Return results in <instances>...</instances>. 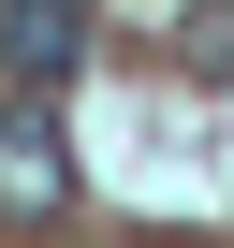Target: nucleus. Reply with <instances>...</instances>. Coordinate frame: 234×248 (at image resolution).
Listing matches in <instances>:
<instances>
[{"label":"nucleus","instance_id":"2","mask_svg":"<svg viewBox=\"0 0 234 248\" xmlns=\"http://www.w3.org/2000/svg\"><path fill=\"white\" fill-rule=\"evenodd\" d=\"M73 59H88V0H0V73H15V102L73 88Z\"/></svg>","mask_w":234,"mask_h":248},{"label":"nucleus","instance_id":"1","mask_svg":"<svg viewBox=\"0 0 234 248\" xmlns=\"http://www.w3.org/2000/svg\"><path fill=\"white\" fill-rule=\"evenodd\" d=\"M73 204V132L59 102H0V219H59Z\"/></svg>","mask_w":234,"mask_h":248},{"label":"nucleus","instance_id":"3","mask_svg":"<svg viewBox=\"0 0 234 248\" xmlns=\"http://www.w3.org/2000/svg\"><path fill=\"white\" fill-rule=\"evenodd\" d=\"M176 59L190 73H234V0H176Z\"/></svg>","mask_w":234,"mask_h":248}]
</instances>
